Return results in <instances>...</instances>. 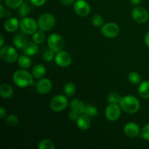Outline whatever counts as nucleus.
I'll return each instance as SVG.
<instances>
[{"mask_svg":"<svg viewBox=\"0 0 149 149\" xmlns=\"http://www.w3.org/2000/svg\"><path fill=\"white\" fill-rule=\"evenodd\" d=\"M0 40H1V42H0V47H2L4 45V36H3L2 33H1V35H0Z\"/></svg>","mask_w":149,"mask_h":149,"instance_id":"79ce46f5","label":"nucleus"},{"mask_svg":"<svg viewBox=\"0 0 149 149\" xmlns=\"http://www.w3.org/2000/svg\"><path fill=\"white\" fill-rule=\"evenodd\" d=\"M75 0H61V2L62 3V4L65 6H69L71 4H74Z\"/></svg>","mask_w":149,"mask_h":149,"instance_id":"4c0bfd02","label":"nucleus"},{"mask_svg":"<svg viewBox=\"0 0 149 149\" xmlns=\"http://www.w3.org/2000/svg\"><path fill=\"white\" fill-rule=\"evenodd\" d=\"M18 118L14 114H10L6 119V124L10 127H14L18 125Z\"/></svg>","mask_w":149,"mask_h":149,"instance_id":"2f4dec72","label":"nucleus"},{"mask_svg":"<svg viewBox=\"0 0 149 149\" xmlns=\"http://www.w3.org/2000/svg\"><path fill=\"white\" fill-rule=\"evenodd\" d=\"M132 17L136 23H144L148 20L149 15L144 7H137L132 10Z\"/></svg>","mask_w":149,"mask_h":149,"instance_id":"9b49d317","label":"nucleus"},{"mask_svg":"<svg viewBox=\"0 0 149 149\" xmlns=\"http://www.w3.org/2000/svg\"><path fill=\"white\" fill-rule=\"evenodd\" d=\"M20 29L26 34H33L37 31L38 23L31 17H25L20 22Z\"/></svg>","mask_w":149,"mask_h":149,"instance_id":"0eeeda50","label":"nucleus"},{"mask_svg":"<svg viewBox=\"0 0 149 149\" xmlns=\"http://www.w3.org/2000/svg\"><path fill=\"white\" fill-rule=\"evenodd\" d=\"M32 39H33V42H36L38 45L43 43L45 40V34L43 31L40 30L35 32L32 36Z\"/></svg>","mask_w":149,"mask_h":149,"instance_id":"bb28decb","label":"nucleus"},{"mask_svg":"<svg viewBox=\"0 0 149 149\" xmlns=\"http://www.w3.org/2000/svg\"><path fill=\"white\" fill-rule=\"evenodd\" d=\"M0 1H3V0H0Z\"/></svg>","mask_w":149,"mask_h":149,"instance_id":"c03bdc74","label":"nucleus"},{"mask_svg":"<svg viewBox=\"0 0 149 149\" xmlns=\"http://www.w3.org/2000/svg\"><path fill=\"white\" fill-rule=\"evenodd\" d=\"M79 116L80 114L73 111H71L69 112V114H68V117H69V119L72 121H76V122H77V120L78 119V118L79 117Z\"/></svg>","mask_w":149,"mask_h":149,"instance_id":"e433bc0d","label":"nucleus"},{"mask_svg":"<svg viewBox=\"0 0 149 149\" xmlns=\"http://www.w3.org/2000/svg\"><path fill=\"white\" fill-rule=\"evenodd\" d=\"M68 106V100L66 97L62 95H58L52 97L49 103L51 110L55 112H60L65 110Z\"/></svg>","mask_w":149,"mask_h":149,"instance_id":"39448f33","label":"nucleus"},{"mask_svg":"<svg viewBox=\"0 0 149 149\" xmlns=\"http://www.w3.org/2000/svg\"><path fill=\"white\" fill-rule=\"evenodd\" d=\"M23 3V0H5V4L10 9H18Z\"/></svg>","mask_w":149,"mask_h":149,"instance_id":"7c9ffc66","label":"nucleus"},{"mask_svg":"<svg viewBox=\"0 0 149 149\" xmlns=\"http://www.w3.org/2000/svg\"><path fill=\"white\" fill-rule=\"evenodd\" d=\"M119 106L121 109L126 113H135L139 111L141 103L138 99L135 96L128 95L122 97Z\"/></svg>","mask_w":149,"mask_h":149,"instance_id":"f257e3e1","label":"nucleus"},{"mask_svg":"<svg viewBox=\"0 0 149 149\" xmlns=\"http://www.w3.org/2000/svg\"><path fill=\"white\" fill-rule=\"evenodd\" d=\"M38 26L43 31H49L53 29L55 25V18L50 13H44L38 19Z\"/></svg>","mask_w":149,"mask_h":149,"instance_id":"20e7f679","label":"nucleus"},{"mask_svg":"<svg viewBox=\"0 0 149 149\" xmlns=\"http://www.w3.org/2000/svg\"><path fill=\"white\" fill-rule=\"evenodd\" d=\"M84 106H85V104H84V103L79 99H73L70 103L71 111H73L80 115L84 113Z\"/></svg>","mask_w":149,"mask_h":149,"instance_id":"a211bd4d","label":"nucleus"},{"mask_svg":"<svg viewBox=\"0 0 149 149\" xmlns=\"http://www.w3.org/2000/svg\"><path fill=\"white\" fill-rule=\"evenodd\" d=\"M52 81L49 79H41L36 84V91L41 95L47 94L52 90Z\"/></svg>","mask_w":149,"mask_h":149,"instance_id":"ddd939ff","label":"nucleus"},{"mask_svg":"<svg viewBox=\"0 0 149 149\" xmlns=\"http://www.w3.org/2000/svg\"><path fill=\"white\" fill-rule=\"evenodd\" d=\"M55 63L60 67L65 68L69 66L72 63V58L68 52L65 51L61 50L60 52H56L55 56Z\"/></svg>","mask_w":149,"mask_h":149,"instance_id":"1a4fd4ad","label":"nucleus"},{"mask_svg":"<svg viewBox=\"0 0 149 149\" xmlns=\"http://www.w3.org/2000/svg\"><path fill=\"white\" fill-rule=\"evenodd\" d=\"M89 117H95L98 114V110L95 106L90 104H86L84 106V113Z\"/></svg>","mask_w":149,"mask_h":149,"instance_id":"393cba45","label":"nucleus"},{"mask_svg":"<svg viewBox=\"0 0 149 149\" xmlns=\"http://www.w3.org/2000/svg\"><path fill=\"white\" fill-rule=\"evenodd\" d=\"M104 20L100 15H95L92 17V23L95 27H102L103 26Z\"/></svg>","mask_w":149,"mask_h":149,"instance_id":"473e14b6","label":"nucleus"},{"mask_svg":"<svg viewBox=\"0 0 149 149\" xmlns=\"http://www.w3.org/2000/svg\"><path fill=\"white\" fill-rule=\"evenodd\" d=\"M76 86L74 83L68 82L64 85L63 92L65 95L68 97H72L76 93Z\"/></svg>","mask_w":149,"mask_h":149,"instance_id":"a878e982","label":"nucleus"},{"mask_svg":"<svg viewBox=\"0 0 149 149\" xmlns=\"http://www.w3.org/2000/svg\"><path fill=\"white\" fill-rule=\"evenodd\" d=\"M90 117L87 116L86 114H81L78 119L77 120V124L78 127L81 130H86L90 127L91 125V121H90Z\"/></svg>","mask_w":149,"mask_h":149,"instance_id":"f3484780","label":"nucleus"},{"mask_svg":"<svg viewBox=\"0 0 149 149\" xmlns=\"http://www.w3.org/2000/svg\"><path fill=\"white\" fill-rule=\"evenodd\" d=\"M6 114H7V111H6V109L4 107L1 106L0 108V118L3 119L4 116H6Z\"/></svg>","mask_w":149,"mask_h":149,"instance_id":"58836bf2","label":"nucleus"},{"mask_svg":"<svg viewBox=\"0 0 149 149\" xmlns=\"http://www.w3.org/2000/svg\"><path fill=\"white\" fill-rule=\"evenodd\" d=\"M54 53H55V52H53V51L50 49L45 50L43 54L44 60H45V61H47V62H51L55 56Z\"/></svg>","mask_w":149,"mask_h":149,"instance_id":"72a5a7b5","label":"nucleus"},{"mask_svg":"<svg viewBox=\"0 0 149 149\" xmlns=\"http://www.w3.org/2000/svg\"><path fill=\"white\" fill-rule=\"evenodd\" d=\"M38 148L39 149H54L55 146L52 141L49 139H44L42 140L39 143L38 145Z\"/></svg>","mask_w":149,"mask_h":149,"instance_id":"c756f323","label":"nucleus"},{"mask_svg":"<svg viewBox=\"0 0 149 149\" xmlns=\"http://www.w3.org/2000/svg\"><path fill=\"white\" fill-rule=\"evenodd\" d=\"M19 26L20 23L16 17H10L4 23V29L9 33H13L17 30Z\"/></svg>","mask_w":149,"mask_h":149,"instance_id":"dca6fc26","label":"nucleus"},{"mask_svg":"<svg viewBox=\"0 0 149 149\" xmlns=\"http://www.w3.org/2000/svg\"><path fill=\"white\" fill-rule=\"evenodd\" d=\"M145 43L146 45L149 47V31L146 34L145 36Z\"/></svg>","mask_w":149,"mask_h":149,"instance_id":"a19ab883","label":"nucleus"},{"mask_svg":"<svg viewBox=\"0 0 149 149\" xmlns=\"http://www.w3.org/2000/svg\"><path fill=\"white\" fill-rule=\"evenodd\" d=\"M32 7L29 2L27 1H23L22 5L17 10V15L21 17H26V15L29 14L31 12Z\"/></svg>","mask_w":149,"mask_h":149,"instance_id":"5701e85b","label":"nucleus"},{"mask_svg":"<svg viewBox=\"0 0 149 149\" xmlns=\"http://www.w3.org/2000/svg\"><path fill=\"white\" fill-rule=\"evenodd\" d=\"M127 78L130 82L133 84H138L141 81V75L139 74V73L136 72V71H132V72L130 73Z\"/></svg>","mask_w":149,"mask_h":149,"instance_id":"cd10ccee","label":"nucleus"},{"mask_svg":"<svg viewBox=\"0 0 149 149\" xmlns=\"http://www.w3.org/2000/svg\"><path fill=\"white\" fill-rule=\"evenodd\" d=\"M29 42L28 36L24 32H17L13 37V45L17 49H23L26 44Z\"/></svg>","mask_w":149,"mask_h":149,"instance_id":"2eb2a0df","label":"nucleus"},{"mask_svg":"<svg viewBox=\"0 0 149 149\" xmlns=\"http://www.w3.org/2000/svg\"><path fill=\"white\" fill-rule=\"evenodd\" d=\"M47 45L50 49L53 52H58L63 50L65 46V42L61 36L57 33H52L49 35L47 39Z\"/></svg>","mask_w":149,"mask_h":149,"instance_id":"423d86ee","label":"nucleus"},{"mask_svg":"<svg viewBox=\"0 0 149 149\" xmlns=\"http://www.w3.org/2000/svg\"><path fill=\"white\" fill-rule=\"evenodd\" d=\"M122 97L119 93L112 92L108 95V102L109 103H112V104H118V103L119 104Z\"/></svg>","mask_w":149,"mask_h":149,"instance_id":"c85d7f7f","label":"nucleus"},{"mask_svg":"<svg viewBox=\"0 0 149 149\" xmlns=\"http://www.w3.org/2000/svg\"><path fill=\"white\" fill-rule=\"evenodd\" d=\"M120 32L119 26L115 23H108L101 27V33L107 38H114Z\"/></svg>","mask_w":149,"mask_h":149,"instance_id":"6e6552de","label":"nucleus"},{"mask_svg":"<svg viewBox=\"0 0 149 149\" xmlns=\"http://www.w3.org/2000/svg\"><path fill=\"white\" fill-rule=\"evenodd\" d=\"M138 94L143 98H149V81H144L141 83L138 87Z\"/></svg>","mask_w":149,"mask_h":149,"instance_id":"4be33fe9","label":"nucleus"},{"mask_svg":"<svg viewBox=\"0 0 149 149\" xmlns=\"http://www.w3.org/2000/svg\"><path fill=\"white\" fill-rule=\"evenodd\" d=\"M0 57L5 62L13 63L18 59V53L15 48L10 45H6L1 47L0 50Z\"/></svg>","mask_w":149,"mask_h":149,"instance_id":"7ed1b4c3","label":"nucleus"},{"mask_svg":"<svg viewBox=\"0 0 149 149\" xmlns=\"http://www.w3.org/2000/svg\"><path fill=\"white\" fill-rule=\"evenodd\" d=\"M13 82L19 87L24 88L33 83V75L25 69L17 70L13 76Z\"/></svg>","mask_w":149,"mask_h":149,"instance_id":"f03ea898","label":"nucleus"},{"mask_svg":"<svg viewBox=\"0 0 149 149\" xmlns=\"http://www.w3.org/2000/svg\"><path fill=\"white\" fill-rule=\"evenodd\" d=\"M46 1L47 0H30L31 3L36 7H41V6L44 5Z\"/></svg>","mask_w":149,"mask_h":149,"instance_id":"c9c22d12","label":"nucleus"},{"mask_svg":"<svg viewBox=\"0 0 149 149\" xmlns=\"http://www.w3.org/2000/svg\"><path fill=\"white\" fill-rule=\"evenodd\" d=\"M46 68L42 64H36L32 68V75L36 79H42L46 74Z\"/></svg>","mask_w":149,"mask_h":149,"instance_id":"412c9836","label":"nucleus"},{"mask_svg":"<svg viewBox=\"0 0 149 149\" xmlns=\"http://www.w3.org/2000/svg\"><path fill=\"white\" fill-rule=\"evenodd\" d=\"M141 137L146 141H149V123L146 125L141 130Z\"/></svg>","mask_w":149,"mask_h":149,"instance_id":"f704fd0d","label":"nucleus"},{"mask_svg":"<svg viewBox=\"0 0 149 149\" xmlns=\"http://www.w3.org/2000/svg\"><path fill=\"white\" fill-rule=\"evenodd\" d=\"M6 14L5 10H4V7L2 4H0V18H2L4 16V15Z\"/></svg>","mask_w":149,"mask_h":149,"instance_id":"ea45409f","label":"nucleus"},{"mask_svg":"<svg viewBox=\"0 0 149 149\" xmlns=\"http://www.w3.org/2000/svg\"><path fill=\"white\" fill-rule=\"evenodd\" d=\"M13 88L10 84L7 83H3L0 86V95L4 99H9L13 95Z\"/></svg>","mask_w":149,"mask_h":149,"instance_id":"6ab92c4d","label":"nucleus"},{"mask_svg":"<svg viewBox=\"0 0 149 149\" xmlns=\"http://www.w3.org/2000/svg\"><path fill=\"white\" fill-rule=\"evenodd\" d=\"M19 66L23 69H28L31 65V60L29 55H21L17 59Z\"/></svg>","mask_w":149,"mask_h":149,"instance_id":"b1692460","label":"nucleus"},{"mask_svg":"<svg viewBox=\"0 0 149 149\" xmlns=\"http://www.w3.org/2000/svg\"><path fill=\"white\" fill-rule=\"evenodd\" d=\"M37 45L38 44H36L33 41V42H28L23 49L25 55L31 56V55H33L37 53L38 50H39V47H38Z\"/></svg>","mask_w":149,"mask_h":149,"instance_id":"aec40b11","label":"nucleus"},{"mask_svg":"<svg viewBox=\"0 0 149 149\" xmlns=\"http://www.w3.org/2000/svg\"><path fill=\"white\" fill-rule=\"evenodd\" d=\"M121 107L118 104H112L109 103V106L106 109L105 116L106 119L111 122L116 121L121 115Z\"/></svg>","mask_w":149,"mask_h":149,"instance_id":"9d476101","label":"nucleus"},{"mask_svg":"<svg viewBox=\"0 0 149 149\" xmlns=\"http://www.w3.org/2000/svg\"><path fill=\"white\" fill-rule=\"evenodd\" d=\"M132 5H138L142 1V0H130Z\"/></svg>","mask_w":149,"mask_h":149,"instance_id":"37998d69","label":"nucleus"},{"mask_svg":"<svg viewBox=\"0 0 149 149\" xmlns=\"http://www.w3.org/2000/svg\"><path fill=\"white\" fill-rule=\"evenodd\" d=\"M124 132L125 135L129 138H136L139 135L141 130L138 124L135 122H129L125 125L124 127Z\"/></svg>","mask_w":149,"mask_h":149,"instance_id":"4468645a","label":"nucleus"},{"mask_svg":"<svg viewBox=\"0 0 149 149\" xmlns=\"http://www.w3.org/2000/svg\"><path fill=\"white\" fill-rule=\"evenodd\" d=\"M74 9L75 13L81 17H86L90 13V7L86 0H77L74 2Z\"/></svg>","mask_w":149,"mask_h":149,"instance_id":"f8f14e48","label":"nucleus"}]
</instances>
